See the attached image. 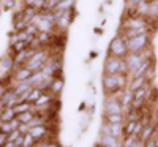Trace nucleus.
Wrapping results in <instances>:
<instances>
[{"label": "nucleus", "mask_w": 158, "mask_h": 147, "mask_svg": "<svg viewBox=\"0 0 158 147\" xmlns=\"http://www.w3.org/2000/svg\"><path fill=\"white\" fill-rule=\"evenodd\" d=\"M130 82V76L128 74H103L101 79V86L103 90L106 93V97H118L120 93L128 87L127 84Z\"/></svg>", "instance_id": "f257e3e1"}, {"label": "nucleus", "mask_w": 158, "mask_h": 147, "mask_svg": "<svg viewBox=\"0 0 158 147\" xmlns=\"http://www.w3.org/2000/svg\"><path fill=\"white\" fill-rule=\"evenodd\" d=\"M103 71L106 74H128L125 59L108 56L106 60H104V65H103Z\"/></svg>", "instance_id": "f03ea898"}, {"label": "nucleus", "mask_w": 158, "mask_h": 147, "mask_svg": "<svg viewBox=\"0 0 158 147\" xmlns=\"http://www.w3.org/2000/svg\"><path fill=\"white\" fill-rule=\"evenodd\" d=\"M128 54V48H127V38L120 33H117L109 43L108 48V56H114V57H120L125 59Z\"/></svg>", "instance_id": "7ed1b4c3"}, {"label": "nucleus", "mask_w": 158, "mask_h": 147, "mask_svg": "<svg viewBox=\"0 0 158 147\" xmlns=\"http://www.w3.org/2000/svg\"><path fill=\"white\" fill-rule=\"evenodd\" d=\"M149 46H150V33L149 32L127 40L128 52H142V51H146Z\"/></svg>", "instance_id": "20e7f679"}, {"label": "nucleus", "mask_w": 158, "mask_h": 147, "mask_svg": "<svg viewBox=\"0 0 158 147\" xmlns=\"http://www.w3.org/2000/svg\"><path fill=\"white\" fill-rule=\"evenodd\" d=\"M146 56L142 52H128L127 57H125V63H127V71H128V76H131L138 68L139 65L144 62Z\"/></svg>", "instance_id": "39448f33"}, {"label": "nucleus", "mask_w": 158, "mask_h": 147, "mask_svg": "<svg viewBox=\"0 0 158 147\" xmlns=\"http://www.w3.org/2000/svg\"><path fill=\"white\" fill-rule=\"evenodd\" d=\"M125 108L118 97H108L104 101V114H123Z\"/></svg>", "instance_id": "423d86ee"}, {"label": "nucleus", "mask_w": 158, "mask_h": 147, "mask_svg": "<svg viewBox=\"0 0 158 147\" xmlns=\"http://www.w3.org/2000/svg\"><path fill=\"white\" fill-rule=\"evenodd\" d=\"M100 135H111V136H115V138H122L123 136V125L103 122V125L100 128Z\"/></svg>", "instance_id": "0eeeda50"}, {"label": "nucleus", "mask_w": 158, "mask_h": 147, "mask_svg": "<svg viewBox=\"0 0 158 147\" xmlns=\"http://www.w3.org/2000/svg\"><path fill=\"white\" fill-rule=\"evenodd\" d=\"M33 74V71H30L27 66H18V68L13 70V79L15 82H21V81H27V79Z\"/></svg>", "instance_id": "6e6552de"}, {"label": "nucleus", "mask_w": 158, "mask_h": 147, "mask_svg": "<svg viewBox=\"0 0 158 147\" xmlns=\"http://www.w3.org/2000/svg\"><path fill=\"white\" fill-rule=\"evenodd\" d=\"M98 144L106 145V147H122L120 138H115V136H111V135H100Z\"/></svg>", "instance_id": "1a4fd4ad"}, {"label": "nucleus", "mask_w": 158, "mask_h": 147, "mask_svg": "<svg viewBox=\"0 0 158 147\" xmlns=\"http://www.w3.org/2000/svg\"><path fill=\"white\" fill-rule=\"evenodd\" d=\"M150 62H152V59H150V56H147L146 59H144V62L139 65V68H138L133 74H131V76H130V79H135V78L146 76V74H147V71L152 68V66H150Z\"/></svg>", "instance_id": "9d476101"}, {"label": "nucleus", "mask_w": 158, "mask_h": 147, "mask_svg": "<svg viewBox=\"0 0 158 147\" xmlns=\"http://www.w3.org/2000/svg\"><path fill=\"white\" fill-rule=\"evenodd\" d=\"M155 130H156V127H155L153 124H147L146 127H144L142 133L139 135V141H141V144H144V142L150 141V139L155 136Z\"/></svg>", "instance_id": "9b49d317"}, {"label": "nucleus", "mask_w": 158, "mask_h": 147, "mask_svg": "<svg viewBox=\"0 0 158 147\" xmlns=\"http://www.w3.org/2000/svg\"><path fill=\"white\" fill-rule=\"evenodd\" d=\"M149 82H147V78L146 76H141V78H135V79H130V82H128V89L131 92H136L142 87H146Z\"/></svg>", "instance_id": "f8f14e48"}, {"label": "nucleus", "mask_w": 158, "mask_h": 147, "mask_svg": "<svg viewBox=\"0 0 158 147\" xmlns=\"http://www.w3.org/2000/svg\"><path fill=\"white\" fill-rule=\"evenodd\" d=\"M63 78H52V82H51V87H49V92L52 93L54 97H59V93L63 90Z\"/></svg>", "instance_id": "ddd939ff"}, {"label": "nucleus", "mask_w": 158, "mask_h": 147, "mask_svg": "<svg viewBox=\"0 0 158 147\" xmlns=\"http://www.w3.org/2000/svg\"><path fill=\"white\" fill-rule=\"evenodd\" d=\"M0 68L5 73H10L11 70H15V60H13L11 54H6L3 57H0Z\"/></svg>", "instance_id": "4468645a"}, {"label": "nucleus", "mask_w": 158, "mask_h": 147, "mask_svg": "<svg viewBox=\"0 0 158 147\" xmlns=\"http://www.w3.org/2000/svg\"><path fill=\"white\" fill-rule=\"evenodd\" d=\"M18 117L16 111L13 108H5V109H0V124H5V122H11Z\"/></svg>", "instance_id": "2eb2a0df"}, {"label": "nucleus", "mask_w": 158, "mask_h": 147, "mask_svg": "<svg viewBox=\"0 0 158 147\" xmlns=\"http://www.w3.org/2000/svg\"><path fill=\"white\" fill-rule=\"evenodd\" d=\"M103 122L106 124H125V116L123 114H104L103 116Z\"/></svg>", "instance_id": "dca6fc26"}, {"label": "nucleus", "mask_w": 158, "mask_h": 147, "mask_svg": "<svg viewBox=\"0 0 158 147\" xmlns=\"http://www.w3.org/2000/svg\"><path fill=\"white\" fill-rule=\"evenodd\" d=\"M13 98H16V95H15V90H13V87H8L5 92H3V95L0 97V109H3L5 106L13 100Z\"/></svg>", "instance_id": "f3484780"}, {"label": "nucleus", "mask_w": 158, "mask_h": 147, "mask_svg": "<svg viewBox=\"0 0 158 147\" xmlns=\"http://www.w3.org/2000/svg\"><path fill=\"white\" fill-rule=\"evenodd\" d=\"M36 38H38V41L41 43L43 48L49 46L52 43V38H54V33L52 32H38L36 33Z\"/></svg>", "instance_id": "a211bd4d"}, {"label": "nucleus", "mask_w": 158, "mask_h": 147, "mask_svg": "<svg viewBox=\"0 0 158 147\" xmlns=\"http://www.w3.org/2000/svg\"><path fill=\"white\" fill-rule=\"evenodd\" d=\"M120 103L123 104L125 109H128L130 106H131V103H133V92H131L128 87L120 93Z\"/></svg>", "instance_id": "6ab92c4d"}, {"label": "nucleus", "mask_w": 158, "mask_h": 147, "mask_svg": "<svg viewBox=\"0 0 158 147\" xmlns=\"http://www.w3.org/2000/svg\"><path fill=\"white\" fill-rule=\"evenodd\" d=\"M19 120L15 119V120H11V122H5V124H0V131L2 133H6V135H10L11 131H15L19 128Z\"/></svg>", "instance_id": "aec40b11"}, {"label": "nucleus", "mask_w": 158, "mask_h": 147, "mask_svg": "<svg viewBox=\"0 0 158 147\" xmlns=\"http://www.w3.org/2000/svg\"><path fill=\"white\" fill-rule=\"evenodd\" d=\"M30 89H32V86H30L27 81H21V82H15V84H13V90H15V95H16V97L22 95L24 92H27V90H30Z\"/></svg>", "instance_id": "412c9836"}, {"label": "nucleus", "mask_w": 158, "mask_h": 147, "mask_svg": "<svg viewBox=\"0 0 158 147\" xmlns=\"http://www.w3.org/2000/svg\"><path fill=\"white\" fill-rule=\"evenodd\" d=\"M136 125H138V120H127L123 124V138L130 136V135H135Z\"/></svg>", "instance_id": "4be33fe9"}, {"label": "nucleus", "mask_w": 158, "mask_h": 147, "mask_svg": "<svg viewBox=\"0 0 158 147\" xmlns=\"http://www.w3.org/2000/svg\"><path fill=\"white\" fill-rule=\"evenodd\" d=\"M10 49H11L10 54L15 56V54H18V52H22V51H25V49H29V43H27V41H18V43H15V44H11Z\"/></svg>", "instance_id": "5701e85b"}, {"label": "nucleus", "mask_w": 158, "mask_h": 147, "mask_svg": "<svg viewBox=\"0 0 158 147\" xmlns=\"http://www.w3.org/2000/svg\"><path fill=\"white\" fill-rule=\"evenodd\" d=\"M19 120V124H30L32 120L35 119V111H27V112H21L16 117Z\"/></svg>", "instance_id": "b1692460"}, {"label": "nucleus", "mask_w": 158, "mask_h": 147, "mask_svg": "<svg viewBox=\"0 0 158 147\" xmlns=\"http://www.w3.org/2000/svg\"><path fill=\"white\" fill-rule=\"evenodd\" d=\"M43 90L40 89V87H32V90H30V93H29V97H27V101H30V103H33L35 104V101L43 95Z\"/></svg>", "instance_id": "393cba45"}, {"label": "nucleus", "mask_w": 158, "mask_h": 147, "mask_svg": "<svg viewBox=\"0 0 158 147\" xmlns=\"http://www.w3.org/2000/svg\"><path fill=\"white\" fill-rule=\"evenodd\" d=\"M73 5H74V0H62L54 11H70L73 10Z\"/></svg>", "instance_id": "a878e982"}, {"label": "nucleus", "mask_w": 158, "mask_h": 147, "mask_svg": "<svg viewBox=\"0 0 158 147\" xmlns=\"http://www.w3.org/2000/svg\"><path fill=\"white\" fill-rule=\"evenodd\" d=\"M149 19H156L158 18V2L153 0V2L149 3V13H147Z\"/></svg>", "instance_id": "bb28decb"}, {"label": "nucleus", "mask_w": 158, "mask_h": 147, "mask_svg": "<svg viewBox=\"0 0 158 147\" xmlns=\"http://www.w3.org/2000/svg\"><path fill=\"white\" fill-rule=\"evenodd\" d=\"M27 22H25L24 19H21V21H16V22H13V30L15 32H22V30H25L27 29Z\"/></svg>", "instance_id": "cd10ccee"}, {"label": "nucleus", "mask_w": 158, "mask_h": 147, "mask_svg": "<svg viewBox=\"0 0 158 147\" xmlns=\"http://www.w3.org/2000/svg\"><path fill=\"white\" fill-rule=\"evenodd\" d=\"M21 135H22V133H21L19 130H15V131H11L10 135H8V141H10V142H15V141H16V139H18V138L21 136Z\"/></svg>", "instance_id": "c85d7f7f"}, {"label": "nucleus", "mask_w": 158, "mask_h": 147, "mask_svg": "<svg viewBox=\"0 0 158 147\" xmlns=\"http://www.w3.org/2000/svg\"><path fill=\"white\" fill-rule=\"evenodd\" d=\"M15 3H16L15 0H6V2L3 3V6H2V10H3V11H10L13 6H15Z\"/></svg>", "instance_id": "c756f323"}, {"label": "nucleus", "mask_w": 158, "mask_h": 147, "mask_svg": "<svg viewBox=\"0 0 158 147\" xmlns=\"http://www.w3.org/2000/svg\"><path fill=\"white\" fill-rule=\"evenodd\" d=\"M36 145H38V147H57L56 144L51 142V139H48V141H40V142H36Z\"/></svg>", "instance_id": "7c9ffc66"}, {"label": "nucleus", "mask_w": 158, "mask_h": 147, "mask_svg": "<svg viewBox=\"0 0 158 147\" xmlns=\"http://www.w3.org/2000/svg\"><path fill=\"white\" fill-rule=\"evenodd\" d=\"M18 130L22 133V135H27V133L30 131V125H29V124H21Z\"/></svg>", "instance_id": "2f4dec72"}, {"label": "nucleus", "mask_w": 158, "mask_h": 147, "mask_svg": "<svg viewBox=\"0 0 158 147\" xmlns=\"http://www.w3.org/2000/svg\"><path fill=\"white\" fill-rule=\"evenodd\" d=\"M6 142H8V135H6V133L0 131V147H5Z\"/></svg>", "instance_id": "473e14b6"}, {"label": "nucleus", "mask_w": 158, "mask_h": 147, "mask_svg": "<svg viewBox=\"0 0 158 147\" xmlns=\"http://www.w3.org/2000/svg\"><path fill=\"white\" fill-rule=\"evenodd\" d=\"M142 147H155V145H153V141L150 139V141H147V142H144Z\"/></svg>", "instance_id": "72a5a7b5"}, {"label": "nucleus", "mask_w": 158, "mask_h": 147, "mask_svg": "<svg viewBox=\"0 0 158 147\" xmlns=\"http://www.w3.org/2000/svg\"><path fill=\"white\" fill-rule=\"evenodd\" d=\"M152 141H153V145H155V147H158V135H155V136L152 138Z\"/></svg>", "instance_id": "f704fd0d"}, {"label": "nucleus", "mask_w": 158, "mask_h": 147, "mask_svg": "<svg viewBox=\"0 0 158 147\" xmlns=\"http://www.w3.org/2000/svg\"><path fill=\"white\" fill-rule=\"evenodd\" d=\"M6 90V87H3V86H0V97H2L3 95V92Z\"/></svg>", "instance_id": "c9c22d12"}, {"label": "nucleus", "mask_w": 158, "mask_h": 147, "mask_svg": "<svg viewBox=\"0 0 158 147\" xmlns=\"http://www.w3.org/2000/svg\"><path fill=\"white\" fill-rule=\"evenodd\" d=\"M141 2H146V3H150V2H153V0H141Z\"/></svg>", "instance_id": "e433bc0d"}, {"label": "nucleus", "mask_w": 158, "mask_h": 147, "mask_svg": "<svg viewBox=\"0 0 158 147\" xmlns=\"http://www.w3.org/2000/svg\"><path fill=\"white\" fill-rule=\"evenodd\" d=\"M155 135H158V125H156V130H155Z\"/></svg>", "instance_id": "4c0bfd02"}, {"label": "nucleus", "mask_w": 158, "mask_h": 147, "mask_svg": "<svg viewBox=\"0 0 158 147\" xmlns=\"http://www.w3.org/2000/svg\"><path fill=\"white\" fill-rule=\"evenodd\" d=\"M0 11H2V8H0Z\"/></svg>", "instance_id": "58836bf2"}, {"label": "nucleus", "mask_w": 158, "mask_h": 147, "mask_svg": "<svg viewBox=\"0 0 158 147\" xmlns=\"http://www.w3.org/2000/svg\"><path fill=\"white\" fill-rule=\"evenodd\" d=\"M35 147H38V145H35Z\"/></svg>", "instance_id": "ea45409f"}]
</instances>
